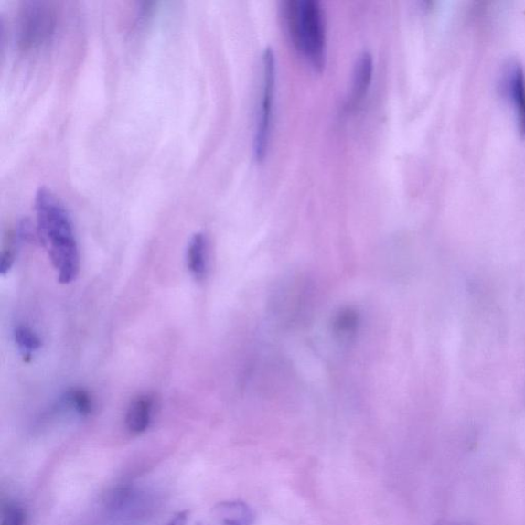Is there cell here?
Here are the masks:
<instances>
[{"label":"cell","mask_w":525,"mask_h":525,"mask_svg":"<svg viewBox=\"0 0 525 525\" xmlns=\"http://www.w3.org/2000/svg\"><path fill=\"white\" fill-rule=\"evenodd\" d=\"M38 234L57 271L59 282L70 284L80 273V251L73 225L63 203L52 190L41 188L34 198Z\"/></svg>","instance_id":"obj_1"},{"label":"cell","mask_w":525,"mask_h":525,"mask_svg":"<svg viewBox=\"0 0 525 525\" xmlns=\"http://www.w3.org/2000/svg\"><path fill=\"white\" fill-rule=\"evenodd\" d=\"M283 18L293 45L316 71L327 60L326 23L318 0H286Z\"/></svg>","instance_id":"obj_2"},{"label":"cell","mask_w":525,"mask_h":525,"mask_svg":"<svg viewBox=\"0 0 525 525\" xmlns=\"http://www.w3.org/2000/svg\"><path fill=\"white\" fill-rule=\"evenodd\" d=\"M57 8L48 2H25L16 19V40L23 50L44 46L54 36Z\"/></svg>","instance_id":"obj_3"},{"label":"cell","mask_w":525,"mask_h":525,"mask_svg":"<svg viewBox=\"0 0 525 525\" xmlns=\"http://www.w3.org/2000/svg\"><path fill=\"white\" fill-rule=\"evenodd\" d=\"M261 105L258 110L255 137H253V155L258 163L266 157L271 128L276 82V64L273 49L267 47L262 56Z\"/></svg>","instance_id":"obj_4"},{"label":"cell","mask_w":525,"mask_h":525,"mask_svg":"<svg viewBox=\"0 0 525 525\" xmlns=\"http://www.w3.org/2000/svg\"><path fill=\"white\" fill-rule=\"evenodd\" d=\"M372 70H374V62H372L371 55L369 52H362L354 66L351 92L346 102V109L348 112L357 109L361 104L364 96L367 95Z\"/></svg>","instance_id":"obj_5"},{"label":"cell","mask_w":525,"mask_h":525,"mask_svg":"<svg viewBox=\"0 0 525 525\" xmlns=\"http://www.w3.org/2000/svg\"><path fill=\"white\" fill-rule=\"evenodd\" d=\"M155 409L154 395L145 393L134 398L125 417V426L131 434H142L149 428L154 419Z\"/></svg>","instance_id":"obj_6"},{"label":"cell","mask_w":525,"mask_h":525,"mask_svg":"<svg viewBox=\"0 0 525 525\" xmlns=\"http://www.w3.org/2000/svg\"><path fill=\"white\" fill-rule=\"evenodd\" d=\"M188 266L198 281L205 278L208 271V241L202 233L192 236L188 249Z\"/></svg>","instance_id":"obj_7"},{"label":"cell","mask_w":525,"mask_h":525,"mask_svg":"<svg viewBox=\"0 0 525 525\" xmlns=\"http://www.w3.org/2000/svg\"><path fill=\"white\" fill-rule=\"evenodd\" d=\"M508 84L518 116L519 128L525 137V76L520 65L515 64L512 67Z\"/></svg>","instance_id":"obj_8"},{"label":"cell","mask_w":525,"mask_h":525,"mask_svg":"<svg viewBox=\"0 0 525 525\" xmlns=\"http://www.w3.org/2000/svg\"><path fill=\"white\" fill-rule=\"evenodd\" d=\"M14 335L15 341L23 352L25 359H30L33 352L40 349V338L30 327L18 326L16 327Z\"/></svg>","instance_id":"obj_9"},{"label":"cell","mask_w":525,"mask_h":525,"mask_svg":"<svg viewBox=\"0 0 525 525\" xmlns=\"http://www.w3.org/2000/svg\"><path fill=\"white\" fill-rule=\"evenodd\" d=\"M359 325V313L353 309H345L335 318L334 332L342 338H349L357 332Z\"/></svg>","instance_id":"obj_10"},{"label":"cell","mask_w":525,"mask_h":525,"mask_svg":"<svg viewBox=\"0 0 525 525\" xmlns=\"http://www.w3.org/2000/svg\"><path fill=\"white\" fill-rule=\"evenodd\" d=\"M65 402L68 405L71 406L76 412L80 416L87 417L94 409V402L90 393L83 391L81 388H75L68 391L65 397Z\"/></svg>","instance_id":"obj_11"},{"label":"cell","mask_w":525,"mask_h":525,"mask_svg":"<svg viewBox=\"0 0 525 525\" xmlns=\"http://www.w3.org/2000/svg\"><path fill=\"white\" fill-rule=\"evenodd\" d=\"M2 525H27V514L18 504H8L4 508Z\"/></svg>","instance_id":"obj_12"},{"label":"cell","mask_w":525,"mask_h":525,"mask_svg":"<svg viewBox=\"0 0 525 525\" xmlns=\"http://www.w3.org/2000/svg\"><path fill=\"white\" fill-rule=\"evenodd\" d=\"M15 237L13 234L8 235V241L5 242V247L2 255V262H0V273L6 274L8 270L12 268L16 259Z\"/></svg>","instance_id":"obj_13"},{"label":"cell","mask_w":525,"mask_h":525,"mask_svg":"<svg viewBox=\"0 0 525 525\" xmlns=\"http://www.w3.org/2000/svg\"><path fill=\"white\" fill-rule=\"evenodd\" d=\"M189 511L177 513L166 525H185L188 520Z\"/></svg>","instance_id":"obj_14"}]
</instances>
